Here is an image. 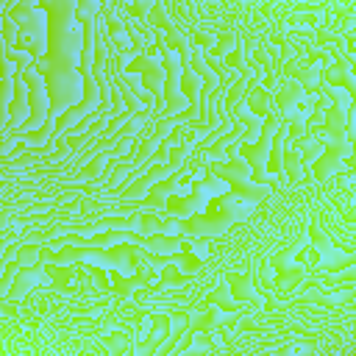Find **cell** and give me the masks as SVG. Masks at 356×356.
<instances>
[{
    "label": "cell",
    "mask_w": 356,
    "mask_h": 356,
    "mask_svg": "<svg viewBox=\"0 0 356 356\" xmlns=\"http://www.w3.org/2000/svg\"><path fill=\"white\" fill-rule=\"evenodd\" d=\"M44 278V267H28V270H19L17 273V278H14V284H11V289H14V298H22V295H28L39 281Z\"/></svg>",
    "instance_id": "3957f363"
},
{
    "label": "cell",
    "mask_w": 356,
    "mask_h": 356,
    "mask_svg": "<svg viewBox=\"0 0 356 356\" xmlns=\"http://www.w3.org/2000/svg\"><path fill=\"white\" fill-rule=\"evenodd\" d=\"M231 225L222 220V217H214V214H195L189 220L181 222V236H189V239H211V236H222Z\"/></svg>",
    "instance_id": "7a4b0ae2"
},
{
    "label": "cell",
    "mask_w": 356,
    "mask_h": 356,
    "mask_svg": "<svg viewBox=\"0 0 356 356\" xmlns=\"http://www.w3.org/2000/svg\"><path fill=\"white\" fill-rule=\"evenodd\" d=\"M284 167H286V172H289V178H300V153H298V147H286V156H284Z\"/></svg>",
    "instance_id": "8992f818"
},
{
    "label": "cell",
    "mask_w": 356,
    "mask_h": 356,
    "mask_svg": "<svg viewBox=\"0 0 356 356\" xmlns=\"http://www.w3.org/2000/svg\"><path fill=\"white\" fill-rule=\"evenodd\" d=\"M231 289H234V298H236V300L248 303L250 309H256V306H259V295L253 292V286H250V281H248V278L234 275V278H231Z\"/></svg>",
    "instance_id": "277c9868"
},
{
    "label": "cell",
    "mask_w": 356,
    "mask_h": 356,
    "mask_svg": "<svg viewBox=\"0 0 356 356\" xmlns=\"http://www.w3.org/2000/svg\"><path fill=\"white\" fill-rule=\"evenodd\" d=\"M253 209H256V203H253V200H248V197H239V195L228 192V195H222V197H214V200L206 206V214L222 217V220L231 225V222H242L248 214H253Z\"/></svg>",
    "instance_id": "6da1fadb"
},
{
    "label": "cell",
    "mask_w": 356,
    "mask_h": 356,
    "mask_svg": "<svg viewBox=\"0 0 356 356\" xmlns=\"http://www.w3.org/2000/svg\"><path fill=\"white\" fill-rule=\"evenodd\" d=\"M337 164H339V150H334V147L328 145V147L323 150V159L314 161V172H317V178H328V172L337 170Z\"/></svg>",
    "instance_id": "5b68a950"
}]
</instances>
